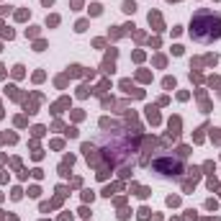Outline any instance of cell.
Masks as SVG:
<instances>
[{"label": "cell", "mask_w": 221, "mask_h": 221, "mask_svg": "<svg viewBox=\"0 0 221 221\" xmlns=\"http://www.w3.org/2000/svg\"><path fill=\"white\" fill-rule=\"evenodd\" d=\"M190 39L198 44H213L221 39V16L213 10H198L190 21Z\"/></svg>", "instance_id": "6da1fadb"}, {"label": "cell", "mask_w": 221, "mask_h": 221, "mask_svg": "<svg viewBox=\"0 0 221 221\" xmlns=\"http://www.w3.org/2000/svg\"><path fill=\"white\" fill-rule=\"evenodd\" d=\"M154 172H160L162 177H177V175L183 172V167H180V162H177V160L162 157V160L154 162Z\"/></svg>", "instance_id": "7a4b0ae2"}, {"label": "cell", "mask_w": 221, "mask_h": 221, "mask_svg": "<svg viewBox=\"0 0 221 221\" xmlns=\"http://www.w3.org/2000/svg\"><path fill=\"white\" fill-rule=\"evenodd\" d=\"M134 8H136L134 3H124V10H126V13H134Z\"/></svg>", "instance_id": "3957f363"}]
</instances>
